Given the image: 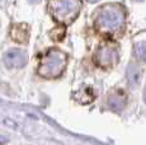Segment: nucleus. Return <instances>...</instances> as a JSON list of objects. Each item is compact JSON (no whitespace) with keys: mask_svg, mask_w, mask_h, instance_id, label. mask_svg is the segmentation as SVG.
I'll use <instances>...</instances> for the list:
<instances>
[{"mask_svg":"<svg viewBox=\"0 0 146 145\" xmlns=\"http://www.w3.org/2000/svg\"><path fill=\"white\" fill-rule=\"evenodd\" d=\"M66 66V56L58 50H50L41 60L38 74L44 78L58 76Z\"/></svg>","mask_w":146,"mask_h":145,"instance_id":"1","label":"nucleus"},{"mask_svg":"<svg viewBox=\"0 0 146 145\" xmlns=\"http://www.w3.org/2000/svg\"><path fill=\"white\" fill-rule=\"evenodd\" d=\"M80 9L79 0H52L50 3V12L53 18L61 23L71 22Z\"/></svg>","mask_w":146,"mask_h":145,"instance_id":"2","label":"nucleus"},{"mask_svg":"<svg viewBox=\"0 0 146 145\" xmlns=\"http://www.w3.org/2000/svg\"><path fill=\"white\" fill-rule=\"evenodd\" d=\"M4 63L8 68H23L27 64V54L22 50H10L5 54Z\"/></svg>","mask_w":146,"mask_h":145,"instance_id":"3","label":"nucleus"},{"mask_svg":"<svg viewBox=\"0 0 146 145\" xmlns=\"http://www.w3.org/2000/svg\"><path fill=\"white\" fill-rule=\"evenodd\" d=\"M29 31H28V27L24 23L21 24H14L10 29V35H12V38L15 42L18 43H24L28 41V37H29Z\"/></svg>","mask_w":146,"mask_h":145,"instance_id":"4","label":"nucleus"}]
</instances>
